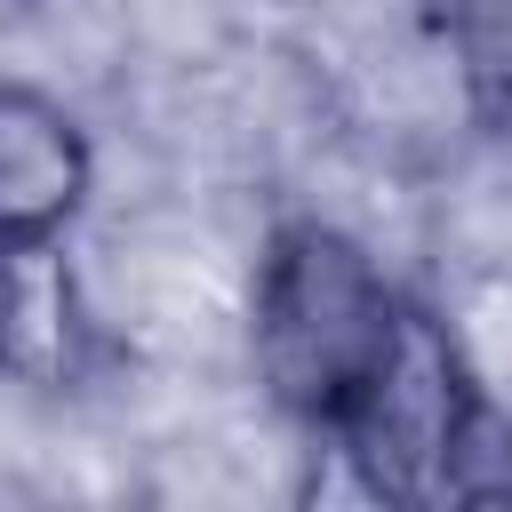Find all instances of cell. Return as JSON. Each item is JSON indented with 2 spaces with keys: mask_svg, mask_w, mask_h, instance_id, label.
I'll list each match as a JSON object with an SVG mask.
<instances>
[{
  "mask_svg": "<svg viewBox=\"0 0 512 512\" xmlns=\"http://www.w3.org/2000/svg\"><path fill=\"white\" fill-rule=\"evenodd\" d=\"M408 312L416 304L400 296V280L360 232L328 216L272 224L248 280V360H256L264 400L288 424L328 440L352 416V400L376 384V368L392 360Z\"/></svg>",
  "mask_w": 512,
  "mask_h": 512,
  "instance_id": "1",
  "label": "cell"
},
{
  "mask_svg": "<svg viewBox=\"0 0 512 512\" xmlns=\"http://www.w3.org/2000/svg\"><path fill=\"white\" fill-rule=\"evenodd\" d=\"M96 192L80 112L32 80H0V240H64Z\"/></svg>",
  "mask_w": 512,
  "mask_h": 512,
  "instance_id": "2",
  "label": "cell"
},
{
  "mask_svg": "<svg viewBox=\"0 0 512 512\" xmlns=\"http://www.w3.org/2000/svg\"><path fill=\"white\" fill-rule=\"evenodd\" d=\"M96 320L64 240H0V376L16 392H72L88 376Z\"/></svg>",
  "mask_w": 512,
  "mask_h": 512,
  "instance_id": "3",
  "label": "cell"
}]
</instances>
